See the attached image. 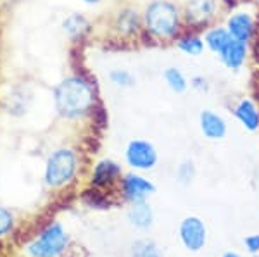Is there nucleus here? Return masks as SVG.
I'll return each mask as SVG.
<instances>
[{"instance_id":"20e7f679","label":"nucleus","mask_w":259,"mask_h":257,"mask_svg":"<svg viewBox=\"0 0 259 257\" xmlns=\"http://www.w3.org/2000/svg\"><path fill=\"white\" fill-rule=\"evenodd\" d=\"M78 173V157L71 148H59L52 152L45 164L44 180L50 188L68 185Z\"/></svg>"},{"instance_id":"bb28decb","label":"nucleus","mask_w":259,"mask_h":257,"mask_svg":"<svg viewBox=\"0 0 259 257\" xmlns=\"http://www.w3.org/2000/svg\"><path fill=\"white\" fill-rule=\"evenodd\" d=\"M83 2H87V4H97L99 0H83Z\"/></svg>"},{"instance_id":"393cba45","label":"nucleus","mask_w":259,"mask_h":257,"mask_svg":"<svg viewBox=\"0 0 259 257\" xmlns=\"http://www.w3.org/2000/svg\"><path fill=\"white\" fill-rule=\"evenodd\" d=\"M192 86H194V88H197V90H200V92H207V81L204 80V78H200V76H197V78H194V80H192Z\"/></svg>"},{"instance_id":"2eb2a0df","label":"nucleus","mask_w":259,"mask_h":257,"mask_svg":"<svg viewBox=\"0 0 259 257\" xmlns=\"http://www.w3.org/2000/svg\"><path fill=\"white\" fill-rule=\"evenodd\" d=\"M230 40H232V35H230L228 30H225V28H216V30L207 31V35H206V45L214 54H220L223 50L230 43Z\"/></svg>"},{"instance_id":"f257e3e1","label":"nucleus","mask_w":259,"mask_h":257,"mask_svg":"<svg viewBox=\"0 0 259 257\" xmlns=\"http://www.w3.org/2000/svg\"><path fill=\"white\" fill-rule=\"evenodd\" d=\"M54 100H56L57 113L62 118L78 119L92 109L95 95L90 83H87L80 76H71L57 85L54 92Z\"/></svg>"},{"instance_id":"aec40b11","label":"nucleus","mask_w":259,"mask_h":257,"mask_svg":"<svg viewBox=\"0 0 259 257\" xmlns=\"http://www.w3.org/2000/svg\"><path fill=\"white\" fill-rule=\"evenodd\" d=\"M64 30L68 31L69 35H80V33L89 30V23H87V19L81 18V16L73 14L64 21Z\"/></svg>"},{"instance_id":"f3484780","label":"nucleus","mask_w":259,"mask_h":257,"mask_svg":"<svg viewBox=\"0 0 259 257\" xmlns=\"http://www.w3.org/2000/svg\"><path fill=\"white\" fill-rule=\"evenodd\" d=\"M139 14H137L135 11L128 9V11H123L119 12L118 16V28L121 33H124V35H130V33L137 31V28H139Z\"/></svg>"},{"instance_id":"7ed1b4c3","label":"nucleus","mask_w":259,"mask_h":257,"mask_svg":"<svg viewBox=\"0 0 259 257\" xmlns=\"http://www.w3.org/2000/svg\"><path fill=\"white\" fill-rule=\"evenodd\" d=\"M69 245V235L61 223L54 221L40 231L30 245L26 254L30 257H61Z\"/></svg>"},{"instance_id":"9b49d317","label":"nucleus","mask_w":259,"mask_h":257,"mask_svg":"<svg viewBox=\"0 0 259 257\" xmlns=\"http://www.w3.org/2000/svg\"><path fill=\"white\" fill-rule=\"evenodd\" d=\"M218 56L228 69H240L242 64L245 62V57H247V47H245L244 41L232 38L230 43L218 54Z\"/></svg>"},{"instance_id":"5701e85b","label":"nucleus","mask_w":259,"mask_h":257,"mask_svg":"<svg viewBox=\"0 0 259 257\" xmlns=\"http://www.w3.org/2000/svg\"><path fill=\"white\" fill-rule=\"evenodd\" d=\"M194 175H195V171H194V164L192 163H183L178 168V173H177L178 180L182 181V183H190V181L194 180Z\"/></svg>"},{"instance_id":"dca6fc26","label":"nucleus","mask_w":259,"mask_h":257,"mask_svg":"<svg viewBox=\"0 0 259 257\" xmlns=\"http://www.w3.org/2000/svg\"><path fill=\"white\" fill-rule=\"evenodd\" d=\"M132 257H164V254L156 242L142 238L132 245Z\"/></svg>"},{"instance_id":"39448f33","label":"nucleus","mask_w":259,"mask_h":257,"mask_svg":"<svg viewBox=\"0 0 259 257\" xmlns=\"http://www.w3.org/2000/svg\"><path fill=\"white\" fill-rule=\"evenodd\" d=\"M124 157H126V163L139 171H149L157 164L156 147L145 140H132L126 147Z\"/></svg>"},{"instance_id":"f8f14e48","label":"nucleus","mask_w":259,"mask_h":257,"mask_svg":"<svg viewBox=\"0 0 259 257\" xmlns=\"http://www.w3.org/2000/svg\"><path fill=\"white\" fill-rule=\"evenodd\" d=\"M214 14V2L212 0H190L187 6V21L194 26L206 24Z\"/></svg>"},{"instance_id":"9d476101","label":"nucleus","mask_w":259,"mask_h":257,"mask_svg":"<svg viewBox=\"0 0 259 257\" xmlns=\"http://www.w3.org/2000/svg\"><path fill=\"white\" fill-rule=\"evenodd\" d=\"M121 175V166L116 164L114 161L104 159L94 168V175H92V185L97 188H104L114 183L116 178Z\"/></svg>"},{"instance_id":"b1692460","label":"nucleus","mask_w":259,"mask_h":257,"mask_svg":"<svg viewBox=\"0 0 259 257\" xmlns=\"http://www.w3.org/2000/svg\"><path fill=\"white\" fill-rule=\"evenodd\" d=\"M244 245L247 247L249 252H252V254H256L259 252V233L256 235H249V237L244 238Z\"/></svg>"},{"instance_id":"f03ea898","label":"nucleus","mask_w":259,"mask_h":257,"mask_svg":"<svg viewBox=\"0 0 259 257\" xmlns=\"http://www.w3.org/2000/svg\"><path fill=\"white\" fill-rule=\"evenodd\" d=\"M145 26L157 38H171L180 26L178 9L164 0H154L145 9Z\"/></svg>"},{"instance_id":"ddd939ff","label":"nucleus","mask_w":259,"mask_h":257,"mask_svg":"<svg viewBox=\"0 0 259 257\" xmlns=\"http://www.w3.org/2000/svg\"><path fill=\"white\" fill-rule=\"evenodd\" d=\"M128 221L130 225L137 230H149L154 223V214H152V209L147 202H137L133 204L132 209L128 211Z\"/></svg>"},{"instance_id":"6ab92c4d","label":"nucleus","mask_w":259,"mask_h":257,"mask_svg":"<svg viewBox=\"0 0 259 257\" xmlns=\"http://www.w3.org/2000/svg\"><path fill=\"white\" fill-rule=\"evenodd\" d=\"M178 48L189 56H200L204 52V41L199 36H185L178 41Z\"/></svg>"},{"instance_id":"1a4fd4ad","label":"nucleus","mask_w":259,"mask_h":257,"mask_svg":"<svg viewBox=\"0 0 259 257\" xmlns=\"http://www.w3.org/2000/svg\"><path fill=\"white\" fill-rule=\"evenodd\" d=\"M200 131L207 140H221L227 135V123L221 116L211 113V111H202L200 113Z\"/></svg>"},{"instance_id":"4468645a","label":"nucleus","mask_w":259,"mask_h":257,"mask_svg":"<svg viewBox=\"0 0 259 257\" xmlns=\"http://www.w3.org/2000/svg\"><path fill=\"white\" fill-rule=\"evenodd\" d=\"M235 116L245 130H249V131L259 130V111H257V107L254 106L252 100H249V98L240 100L239 106L235 107Z\"/></svg>"},{"instance_id":"6e6552de","label":"nucleus","mask_w":259,"mask_h":257,"mask_svg":"<svg viewBox=\"0 0 259 257\" xmlns=\"http://www.w3.org/2000/svg\"><path fill=\"white\" fill-rule=\"evenodd\" d=\"M254 31V21L247 12H237L228 19V33L233 40L247 43Z\"/></svg>"},{"instance_id":"0eeeda50","label":"nucleus","mask_w":259,"mask_h":257,"mask_svg":"<svg viewBox=\"0 0 259 257\" xmlns=\"http://www.w3.org/2000/svg\"><path fill=\"white\" fill-rule=\"evenodd\" d=\"M121 190H123V195L128 202L137 204V202H145L150 193L156 192V186L152 181H149L147 178L140 175H126L121 181Z\"/></svg>"},{"instance_id":"423d86ee","label":"nucleus","mask_w":259,"mask_h":257,"mask_svg":"<svg viewBox=\"0 0 259 257\" xmlns=\"http://www.w3.org/2000/svg\"><path fill=\"white\" fill-rule=\"evenodd\" d=\"M178 237L182 240L183 247H185L187 250H190V252L202 250L204 245H206V240H207L206 225H204L202 219H199L195 216L185 218L182 223H180Z\"/></svg>"},{"instance_id":"412c9836","label":"nucleus","mask_w":259,"mask_h":257,"mask_svg":"<svg viewBox=\"0 0 259 257\" xmlns=\"http://www.w3.org/2000/svg\"><path fill=\"white\" fill-rule=\"evenodd\" d=\"M16 226V218L7 207L0 205V238L9 235Z\"/></svg>"},{"instance_id":"4be33fe9","label":"nucleus","mask_w":259,"mask_h":257,"mask_svg":"<svg viewBox=\"0 0 259 257\" xmlns=\"http://www.w3.org/2000/svg\"><path fill=\"white\" fill-rule=\"evenodd\" d=\"M111 81L118 86H133L135 85V78L130 71H124V69H114L111 71Z\"/></svg>"},{"instance_id":"a211bd4d","label":"nucleus","mask_w":259,"mask_h":257,"mask_svg":"<svg viewBox=\"0 0 259 257\" xmlns=\"http://www.w3.org/2000/svg\"><path fill=\"white\" fill-rule=\"evenodd\" d=\"M164 80L166 83H168V86L173 92H177V93H183L187 90V80H185V76H183V73L182 71H178L177 68H168L164 71Z\"/></svg>"},{"instance_id":"a878e982","label":"nucleus","mask_w":259,"mask_h":257,"mask_svg":"<svg viewBox=\"0 0 259 257\" xmlns=\"http://www.w3.org/2000/svg\"><path fill=\"white\" fill-rule=\"evenodd\" d=\"M223 257H242V255L237 254V252H225Z\"/></svg>"}]
</instances>
